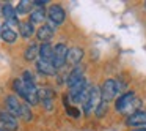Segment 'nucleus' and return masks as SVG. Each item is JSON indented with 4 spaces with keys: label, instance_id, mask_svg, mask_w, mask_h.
<instances>
[{
    "label": "nucleus",
    "instance_id": "a211bd4d",
    "mask_svg": "<svg viewBox=\"0 0 146 131\" xmlns=\"http://www.w3.org/2000/svg\"><path fill=\"white\" fill-rule=\"evenodd\" d=\"M0 36H2V40L7 41V43H14L17 40V33L14 32V30H11L10 27H8V24L3 26V29H2V32H0Z\"/></svg>",
    "mask_w": 146,
    "mask_h": 131
},
{
    "label": "nucleus",
    "instance_id": "1a4fd4ad",
    "mask_svg": "<svg viewBox=\"0 0 146 131\" xmlns=\"http://www.w3.org/2000/svg\"><path fill=\"white\" fill-rule=\"evenodd\" d=\"M21 104H22V101H19V98L14 96V95H8L7 98H5L7 111L10 112L11 115H14V117H19L21 115Z\"/></svg>",
    "mask_w": 146,
    "mask_h": 131
},
{
    "label": "nucleus",
    "instance_id": "a878e982",
    "mask_svg": "<svg viewBox=\"0 0 146 131\" xmlns=\"http://www.w3.org/2000/svg\"><path fill=\"white\" fill-rule=\"evenodd\" d=\"M66 112H68V115L72 117V118H79L80 117V111L76 109V107H72V106H66Z\"/></svg>",
    "mask_w": 146,
    "mask_h": 131
},
{
    "label": "nucleus",
    "instance_id": "2eb2a0df",
    "mask_svg": "<svg viewBox=\"0 0 146 131\" xmlns=\"http://www.w3.org/2000/svg\"><path fill=\"white\" fill-rule=\"evenodd\" d=\"M39 57L42 62H49L52 63L54 60V48L50 46V43H42L41 48H39Z\"/></svg>",
    "mask_w": 146,
    "mask_h": 131
},
{
    "label": "nucleus",
    "instance_id": "423d86ee",
    "mask_svg": "<svg viewBox=\"0 0 146 131\" xmlns=\"http://www.w3.org/2000/svg\"><path fill=\"white\" fill-rule=\"evenodd\" d=\"M47 17L54 26H60V24H63L66 13H64L63 7H60V5H50L47 10Z\"/></svg>",
    "mask_w": 146,
    "mask_h": 131
},
{
    "label": "nucleus",
    "instance_id": "4be33fe9",
    "mask_svg": "<svg viewBox=\"0 0 146 131\" xmlns=\"http://www.w3.org/2000/svg\"><path fill=\"white\" fill-rule=\"evenodd\" d=\"M39 54V48L38 46L35 44V43H33V44H30L29 48L25 49V54H24V57H25V60H35V57L36 55Z\"/></svg>",
    "mask_w": 146,
    "mask_h": 131
},
{
    "label": "nucleus",
    "instance_id": "f03ea898",
    "mask_svg": "<svg viewBox=\"0 0 146 131\" xmlns=\"http://www.w3.org/2000/svg\"><path fill=\"white\" fill-rule=\"evenodd\" d=\"M102 98H101V89L99 87H88L85 92V96H83V111L86 112V114H90L91 111H96V109L99 107V104H101Z\"/></svg>",
    "mask_w": 146,
    "mask_h": 131
},
{
    "label": "nucleus",
    "instance_id": "b1692460",
    "mask_svg": "<svg viewBox=\"0 0 146 131\" xmlns=\"http://www.w3.org/2000/svg\"><path fill=\"white\" fill-rule=\"evenodd\" d=\"M21 118H24L25 122H30L32 120V111H30V106L27 103H22L21 104Z\"/></svg>",
    "mask_w": 146,
    "mask_h": 131
},
{
    "label": "nucleus",
    "instance_id": "f3484780",
    "mask_svg": "<svg viewBox=\"0 0 146 131\" xmlns=\"http://www.w3.org/2000/svg\"><path fill=\"white\" fill-rule=\"evenodd\" d=\"M36 68H38L39 73L47 74V76H54V74L57 73V68H55L52 63H49V62H42V60H39L38 63H36Z\"/></svg>",
    "mask_w": 146,
    "mask_h": 131
},
{
    "label": "nucleus",
    "instance_id": "c756f323",
    "mask_svg": "<svg viewBox=\"0 0 146 131\" xmlns=\"http://www.w3.org/2000/svg\"><path fill=\"white\" fill-rule=\"evenodd\" d=\"M145 8H146V2H145Z\"/></svg>",
    "mask_w": 146,
    "mask_h": 131
},
{
    "label": "nucleus",
    "instance_id": "f8f14e48",
    "mask_svg": "<svg viewBox=\"0 0 146 131\" xmlns=\"http://www.w3.org/2000/svg\"><path fill=\"white\" fill-rule=\"evenodd\" d=\"M135 98V93L133 92H127V93H123V95L119 96V98L116 99V104H115V107H116L118 112H124L126 111V107L132 103V99Z\"/></svg>",
    "mask_w": 146,
    "mask_h": 131
},
{
    "label": "nucleus",
    "instance_id": "9b49d317",
    "mask_svg": "<svg viewBox=\"0 0 146 131\" xmlns=\"http://www.w3.org/2000/svg\"><path fill=\"white\" fill-rule=\"evenodd\" d=\"M126 125L130 128H138V126L146 125V112L138 111V112H135V114L129 115V117L126 118Z\"/></svg>",
    "mask_w": 146,
    "mask_h": 131
},
{
    "label": "nucleus",
    "instance_id": "9d476101",
    "mask_svg": "<svg viewBox=\"0 0 146 131\" xmlns=\"http://www.w3.org/2000/svg\"><path fill=\"white\" fill-rule=\"evenodd\" d=\"M83 58V49L82 48H71L69 51H68V57H66V63L71 65V67H79L80 60Z\"/></svg>",
    "mask_w": 146,
    "mask_h": 131
},
{
    "label": "nucleus",
    "instance_id": "f257e3e1",
    "mask_svg": "<svg viewBox=\"0 0 146 131\" xmlns=\"http://www.w3.org/2000/svg\"><path fill=\"white\" fill-rule=\"evenodd\" d=\"M13 89L16 90L17 95H21L24 99H25L27 104H36V103L39 101L38 89L35 87V84L25 82V81H22V79H14Z\"/></svg>",
    "mask_w": 146,
    "mask_h": 131
},
{
    "label": "nucleus",
    "instance_id": "6ab92c4d",
    "mask_svg": "<svg viewBox=\"0 0 146 131\" xmlns=\"http://www.w3.org/2000/svg\"><path fill=\"white\" fill-rule=\"evenodd\" d=\"M46 19V11L42 10V8H38V10H35L32 14H30V22L35 26V24H42Z\"/></svg>",
    "mask_w": 146,
    "mask_h": 131
},
{
    "label": "nucleus",
    "instance_id": "c85d7f7f",
    "mask_svg": "<svg viewBox=\"0 0 146 131\" xmlns=\"http://www.w3.org/2000/svg\"><path fill=\"white\" fill-rule=\"evenodd\" d=\"M0 131H5V130H3V128H2V126H0Z\"/></svg>",
    "mask_w": 146,
    "mask_h": 131
},
{
    "label": "nucleus",
    "instance_id": "dca6fc26",
    "mask_svg": "<svg viewBox=\"0 0 146 131\" xmlns=\"http://www.w3.org/2000/svg\"><path fill=\"white\" fill-rule=\"evenodd\" d=\"M80 79H83V71L80 67H76L69 71V74H68V77H66V84L69 87H72L74 84H77Z\"/></svg>",
    "mask_w": 146,
    "mask_h": 131
},
{
    "label": "nucleus",
    "instance_id": "cd10ccee",
    "mask_svg": "<svg viewBox=\"0 0 146 131\" xmlns=\"http://www.w3.org/2000/svg\"><path fill=\"white\" fill-rule=\"evenodd\" d=\"M132 131H146V126H138V128H133Z\"/></svg>",
    "mask_w": 146,
    "mask_h": 131
},
{
    "label": "nucleus",
    "instance_id": "20e7f679",
    "mask_svg": "<svg viewBox=\"0 0 146 131\" xmlns=\"http://www.w3.org/2000/svg\"><path fill=\"white\" fill-rule=\"evenodd\" d=\"M88 82L86 79H80L77 84H74L72 87H69V98L72 99L74 103H82L83 101V96H85V92L88 89Z\"/></svg>",
    "mask_w": 146,
    "mask_h": 131
},
{
    "label": "nucleus",
    "instance_id": "39448f33",
    "mask_svg": "<svg viewBox=\"0 0 146 131\" xmlns=\"http://www.w3.org/2000/svg\"><path fill=\"white\" fill-rule=\"evenodd\" d=\"M68 51H69V49H68L66 44H63V43H60V44H57L54 48V60H52V65H54L57 70L58 68H63L64 65H66Z\"/></svg>",
    "mask_w": 146,
    "mask_h": 131
},
{
    "label": "nucleus",
    "instance_id": "ddd939ff",
    "mask_svg": "<svg viewBox=\"0 0 146 131\" xmlns=\"http://www.w3.org/2000/svg\"><path fill=\"white\" fill-rule=\"evenodd\" d=\"M54 33H55L54 27L49 26V24H42L38 29V32H36V36H38V40H41L42 43H49L52 40V36H54Z\"/></svg>",
    "mask_w": 146,
    "mask_h": 131
},
{
    "label": "nucleus",
    "instance_id": "412c9836",
    "mask_svg": "<svg viewBox=\"0 0 146 131\" xmlns=\"http://www.w3.org/2000/svg\"><path fill=\"white\" fill-rule=\"evenodd\" d=\"M140 106H141V101H140V99L135 96V98L132 99V103H130V104L127 106V107H126V111H124L123 114H126L127 117H129V115H132V114H135V112H138Z\"/></svg>",
    "mask_w": 146,
    "mask_h": 131
},
{
    "label": "nucleus",
    "instance_id": "7ed1b4c3",
    "mask_svg": "<svg viewBox=\"0 0 146 131\" xmlns=\"http://www.w3.org/2000/svg\"><path fill=\"white\" fill-rule=\"evenodd\" d=\"M119 92V87H118L116 81L115 79H105L104 84L101 87V98L104 103H110L115 96Z\"/></svg>",
    "mask_w": 146,
    "mask_h": 131
},
{
    "label": "nucleus",
    "instance_id": "0eeeda50",
    "mask_svg": "<svg viewBox=\"0 0 146 131\" xmlns=\"http://www.w3.org/2000/svg\"><path fill=\"white\" fill-rule=\"evenodd\" d=\"M0 125L5 131H16L17 118L14 115H11L8 111H0Z\"/></svg>",
    "mask_w": 146,
    "mask_h": 131
},
{
    "label": "nucleus",
    "instance_id": "393cba45",
    "mask_svg": "<svg viewBox=\"0 0 146 131\" xmlns=\"http://www.w3.org/2000/svg\"><path fill=\"white\" fill-rule=\"evenodd\" d=\"M108 109V103H104L101 101V104H99V107L96 109V115H99V117H102V115H105V112H107Z\"/></svg>",
    "mask_w": 146,
    "mask_h": 131
},
{
    "label": "nucleus",
    "instance_id": "6e6552de",
    "mask_svg": "<svg viewBox=\"0 0 146 131\" xmlns=\"http://www.w3.org/2000/svg\"><path fill=\"white\" fill-rule=\"evenodd\" d=\"M38 96H39V101L42 103L47 111H52L54 109V98H55V92L52 89H41L38 90Z\"/></svg>",
    "mask_w": 146,
    "mask_h": 131
},
{
    "label": "nucleus",
    "instance_id": "4468645a",
    "mask_svg": "<svg viewBox=\"0 0 146 131\" xmlns=\"http://www.w3.org/2000/svg\"><path fill=\"white\" fill-rule=\"evenodd\" d=\"M2 11H3V16H5V19H7V24H11V26H19L17 13H16V10L13 8V5H10V3L3 5Z\"/></svg>",
    "mask_w": 146,
    "mask_h": 131
},
{
    "label": "nucleus",
    "instance_id": "5701e85b",
    "mask_svg": "<svg viewBox=\"0 0 146 131\" xmlns=\"http://www.w3.org/2000/svg\"><path fill=\"white\" fill-rule=\"evenodd\" d=\"M32 7H33V2H29V0H24V2H21V3L17 5L16 13H17V14H25V13H29V11L32 10Z\"/></svg>",
    "mask_w": 146,
    "mask_h": 131
},
{
    "label": "nucleus",
    "instance_id": "bb28decb",
    "mask_svg": "<svg viewBox=\"0 0 146 131\" xmlns=\"http://www.w3.org/2000/svg\"><path fill=\"white\" fill-rule=\"evenodd\" d=\"M44 3H46V0H35L33 2V5H36V7H42Z\"/></svg>",
    "mask_w": 146,
    "mask_h": 131
},
{
    "label": "nucleus",
    "instance_id": "aec40b11",
    "mask_svg": "<svg viewBox=\"0 0 146 131\" xmlns=\"http://www.w3.org/2000/svg\"><path fill=\"white\" fill-rule=\"evenodd\" d=\"M19 30H21V35H22L24 38H30V36L33 35V32H35V29H33V24L30 22V21L21 22V24H19Z\"/></svg>",
    "mask_w": 146,
    "mask_h": 131
}]
</instances>
